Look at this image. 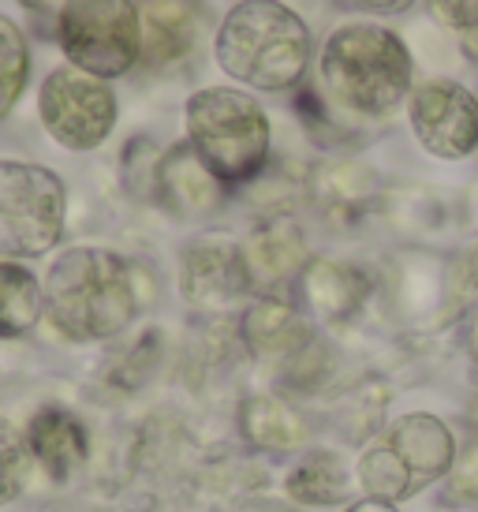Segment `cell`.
<instances>
[{
    "instance_id": "obj_2",
    "label": "cell",
    "mask_w": 478,
    "mask_h": 512,
    "mask_svg": "<svg viewBox=\"0 0 478 512\" xmlns=\"http://www.w3.org/2000/svg\"><path fill=\"white\" fill-rule=\"evenodd\" d=\"M217 64L254 90H288L310 64V30L281 0H239L217 30Z\"/></svg>"
},
{
    "instance_id": "obj_3",
    "label": "cell",
    "mask_w": 478,
    "mask_h": 512,
    "mask_svg": "<svg viewBox=\"0 0 478 512\" xmlns=\"http://www.w3.org/2000/svg\"><path fill=\"white\" fill-rule=\"evenodd\" d=\"M322 83L329 98L359 116L393 113L411 90L408 45L378 23H348L325 42Z\"/></svg>"
},
{
    "instance_id": "obj_5",
    "label": "cell",
    "mask_w": 478,
    "mask_h": 512,
    "mask_svg": "<svg viewBox=\"0 0 478 512\" xmlns=\"http://www.w3.org/2000/svg\"><path fill=\"white\" fill-rule=\"evenodd\" d=\"M456 460V441L449 427L426 412L404 415L385 430L359 460V483L370 498L400 501L426 483L441 479Z\"/></svg>"
},
{
    "instance_id": "obj_6",
    "label": "cell",
    "mask_w": 478,
    "mask_h": 512,
    "mask_svg": "<svg viewBox=\"0 0 478 512\" xmlns=\"http://www.w3.org/2000/svg\"><path fill=\"white\" fill-rule=\"evenodd\" d=\"M57 42L71 68L116 79L142 57V19L131 0H64Z\"/></svg>"
},
{
    "instance_id": "obj_23",
    "label": "cell",
    "mask_w": 478,
    "mask_h": 512,
    "mask_svg": "<svg viewBox=\"0 0 478 512\" xmlns=\"http://www.w3.org/2000/svg\"><path fill=\"white\" fill-rule=\"evenodd\" d=\"M460 285H464V292H478V247L460 262Z\"/></svg>"
},
{
    "instance_id": "obj_20",
    "label": "cell",
    "mask_w": 478,
    "mask_h": 512,
    "mask_svg": "<svg viewBox=\"0 0 478 512\" xmlns=\"http://www.w3.org/2000/svg\"><path fill=\"white\" fill-rule=\"evenodd\" d=\"M30 75V49L23 30L0 15V120L12 113Z\"/></svg>"
},
{
    "instance_id": "obj_7",
    "label": "cell",
    "mask_w": 478,
    "mask_h": 512,
    "mask_svg": "<svg viewBox=\"0 0 478 512\" xmlns=\"http://www.w3.org/2000/svg\"><path fill=\"white\" fill-rule=\"evenodd\" d=\"M68 191L57 172L30 161H0V255L34 258L57 247Z\"/></svg>"
},
{
    "instance_id": "obj_4",
    "label": "cell",
    "mask_w": 478,
    "mask_h": 512,
    "mask_svg": "<svg viewBox=\"0 0 478 512\" xmlns=\"http://www.w3.org/2000/svg\"><path fill=\"white\" fill-rule=\"evenodd\" d=\"M187 143L221 184L239 187L266 169L269 116L251 94L210 86L187 101Z\"/></svg>"
},
{
    "instance_id": "obj_11",
    "label": "cell",
    "mask_w": 478,
    "mask_h": 512,
    "mask_svg": "<svg viewBox=\"0 0 478 512\" xmlns=\"http://www.w3.org/2000/svg\"><path fill=\"white\" fill-rule=\"evenodd\" d=\"M142 60L165 68L191 53L198 38V0H142Z\"/></svg>"
},
{
    "instance_id": "obj_22",
    "label": "cell",
    "mask_w": 478,
    "mask_h": 512,
    "mask_svg": "<svg viewBox=\"0 0 478 512\" xmlns=\"http://www.w3.org/2000/svg\"><path fill=\"white\" fill-rule=\"evenodd\" d=\"M23 441L8 419H0V505H8L23 494Z\"/></svg>"
},
{
    "instance_id": "obj_17",
    "label": "cell",
    "mask_w": 478,
    "mask_h": 512,
    "mask_svg": "<svg viewBox=\"0 0 478 512\" xmlns=\"http://www.w3.org/2000/svg\"><path fill=\"white\" fill-rule=\"evenodd\" d=\"M45 292L38 277L19 262H0V341L27 337L38 326Z\"/></svg>"
},
{
    "instance_id": "obj_15",
    "label": "cell",
    "mask_w": 478,
    "mask_h": 512,
    "mask_svg": "<svg viewBox=\"0 0 478 512\" xmlns=\"http://www.w3.org/2000/svg\"><path fill=\"white\" fill-rule=\"evenodd\" d=\"M366 277L340 262H314L303 273V296L322 318H348L366 299Z\"/></svg>"
},
{
    "instance_id": "obj_16",
    "label": "cell",
    "mask_w": 478,
    "mask_h": 512,
    "mask_svg": "<svg viewBox=\"0 0 478 512\" xmlns=\"http://www.w3.org/2000/svg\"><path fill=\"white\" fill-rule=\"evenodd\" d=\"M239 427L251 445L269 449V453H288L307 441V427L288 404L273 397H251L239 408Z\"/></svg>"
},
{
    "instance_id": "obj_14",
    "label": "cell",
    "mask_w": 478,
    "mask_h": 512,
    "mask_svg": "<svg viewBox=\"0 0 478 512\" xmlns=\"http://www.w3.org/2000/svg\"><path fill=\"white\" fill-rule=\"evenodd\" d=\"M243 341L258 359H296L303 348H310V326L296 307L262 299L243 314Z\"/></svg>"
},
{
    "instance_id": "obj_10",
    "label": "cell",
    "mask_w": 478,
    "mask_h": 512,
    "mask_svg": "<svg viewBox=\"0 0 478 512\" xmlns=\"http://www.w3.org/2000/svg\"><path fill=\"white\" fill-rule=\"evenodd\" d=\"M247 251L225 236L195 240L183 255V296L198 311H228L251 288Z\"/></svg>"
},
{
    "instance_id": "obj_21",
    "label": "cell",
    "mask_w": 478,
    "mask_h": 512,
    "mask_svg": "<svg viewBox=\"0 0 478 512\" xmlns=\"http://www.w3.org/2000/svg\"><path fill=\"white\" fill-rule=\"evenodd\" d=\"M430 15L464 45L471 57H478V0H426Z\"/></svg>"
},
{
    "instance_id": "obj_26",
    "label": "cell",
    "mask_w": 478,
    "mask_h": 512,
    "mask_svg": "<svg viewBox=\"0 0 478 512\" xmlns=\"http://www.w3.org/2000/svg\"><path fill=\"white\" fill-rule=\"evenodd\" d=\"M471 356H475V367H478V311H475V318H471Z\"/></svg>"
},
{
    "instance_id": "obj_13",
    "label": "cell",
    "mask_w": 478,
    "mask_h": 512,
    "mask_svg": "<svg viewBox=\"0 0 478 512\" xmlns=\"http://www.w3.org/2000/svg\"><path fill=\"white\" fill-rule=\"evenodd\" d=\"M27 449L38 456V464L45 468L49 479L64 483L71 471L86 460V453H90V434L64 408H42V412L30 419Z\"/></svg>"
},
{
    "instance_id": "obj_1",
    "label": "cell",
    "mask_w": 478,
    "mask_h": 512,
    "mask_svg": "<svg viewBox=\"0 0 478 512\" xmlns=\"http://www.w3.org/2000/svg\"><path fill=\"white\" fill-rule=\"evenodd\" d=\"M45 314L68 341H105L139 311L127 262L105 247H71L45 273Z\"/></svg>"
},
{
    "instance_id": "obj_24",
    "label": "cell",
    "mask_w": 478,
    "mask_h": 512,
    "mask_svg": "<svg viewBox=\"0 0 478 512\" xmlns=\"http://www.w3.org/2000/svg\"><path fill=\"white\" fill-rule=\"evenodd\" d=\"M355 4L366 8V12H404L415 0H355Z\"/></svg>"
},
{
    "instance_id": "obj_25",
    "label": "cell",
    "mask_w": 478,
    "mask_h": 512,
    "mask_svg": "<svg viewBox=\"0 0 478 512\" xmlns=\"http://www.w3.org/2000/svg\"><path fill=\"white\" fill-rule=\"evenodd\" d=\"M344 512H396V505L381 498H363V501H355V505H348Z\"/></svg>"
},
{
    "instance_id": "obj_12",
    "label": "cell",
    "mask_w": 478,
    "mask_h": 512,
    "mask_svg": "<svg viewBox=\"0 0 478 512\" xmlns=\"http://www.w3.org/2000/svg\"><path fill=\"white\" fill-rule=\"evenodd\" d=\"M221 187L225 184L202 165V157L191 150V143L169 150V157L157 165V191L183 217H202L217 210Z\"/></svg>"
},
{
    "instance_id": "obj_18",
    "label": "cell",
    "mask_w": 478,
    "mask_h": 512,
    "mask_svg": "<svg viewBox=\"0 0 478 512\" xmlns=\"http://www.w3.org/2000/svg\"><path fill=\"white\" fill-rule=\"evenodd\" d=\"M288 494L303 505H337L348 494V471L333 453H310L288 475Z\"/></svg>"
},
{
    "instance_id": "obj_8",
    "label": "cell",
    "mask_w": 478,
    "mask_h": 512,
    "mask_svg": "<svg viewBox=\"0 0 478 512\" xmlns=\"http://www.w3.org/2000/svg\"><path fill=\"white\" fill-rule=\"evenodd\" d=\"M38 113L45 131L68 150H94L116 124V98L105 79L79 68H57L42 83Z\"/></svg>"
},
{
    "instance_id": "obj_9",
    "label": "cell",
    "mask_w": 478,
    "mask_h": 512,
    "mask_svg": "<svg viewBox=\"0 0 478 512\" xmlns=\"http://www.w3.org/2000/svg\"><path fill=\"white\" fill-rule=\"evenodd\" d=\"M411 128L426 154L460 161L478 150V98L452 79L422 83L411 94Z\"/></svg>"
},
{
    "instance_id": "obj_19",
    "label": "cell",
    "mask_w": 478,
    "mask_h": 512,
    "mask_svg": "<svg viewBox=\"0 0 478 512\" xmlns=\"http://www.w3.org/2000/svg\"><path fill=\"white\" fill-rule=\"evenodd\" d=\"M303 262V240L292 228H273L262 232L258 240L247 247V266H251V281H284L292 270H299Z\"/></svg>"
}]
</instances>
